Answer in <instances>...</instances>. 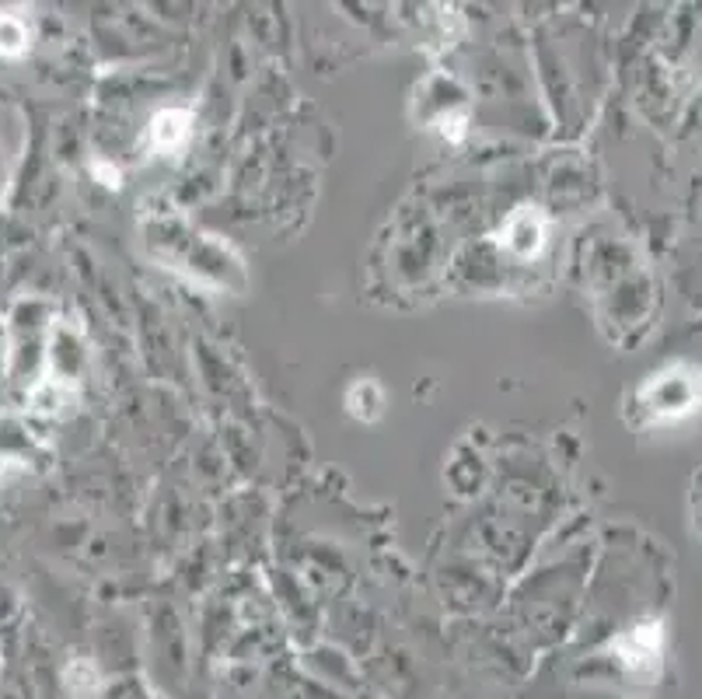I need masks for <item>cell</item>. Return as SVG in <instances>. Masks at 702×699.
I'll list each match as a JSON object with an SVG mask.
<instances>
[{
    "label": "cell",
    "instance_id": "cell-1",
    "mask_svg": "<svg viewBox=\"0 0 702 699\" xmlns=\"http://www.w3.org/2000/svg\"><path fill=\"white\" fill-rule=\"evenodd\" d=\"M643 423H675L702 406V367L675 364L657 371L636 395Z\"/></svg>",
    "mask_w": 702,
    "mask_h": 699
},
{
    "label": "cell",
    "instance_id": "cell-2",
    "mask_svg": "<svg viewBox=\"0 0 702 699\" xmlns=\"http://www.w3.org/2000/svg\"><path fill=\"white\" fill-rule=\"evenodd\" d=\"M549 235V221L538 207H517L500 228V249L517 259H535Z\"/></svg>",
    "mask_w": 702,
    "mask_h": 699
},
{
    "label": "cell",
    "instance_id": "cell-3",
    "mask_svg": "<svg viewBox=\"0 0 702 699\" xmlns=\"http://www.w3.org/2000/svg\"><path fill=\"white\" fill-rule=\"evenodd\" d=\"M661 647H664V630L657 623H640L633 630H626L619 640L612 644L615 658L629 668V672H647L661 661Z\"/></svg>",
    "mask_w": 702,
    "mask_h": 699
},
{
    "label": "cell",
    "instance_id": "cell-4",
    "mask_svg": "<svg viewBox=\"0 0 702 699\" xmlns=\"http://www.w3.org/2000/svg\"><path fill=\"white\" fill-rule=\"evenodd\" d=\"M193 137V112L189 109H165L151 119V147L158 154H175Z\"/></svg>",
    "mask_w": 702,
    "mask_h": 699
},
{
    "label": "cell",
    "instance_id": "cell-5",
    "mask_svg": "<svg viewBox=\"0 0 702 699\" xmlns=\"http://www.w3.org/2000/svg\"><path fill=\"white\" fill-rule=\"evenodd\" d=\"M346 406L357 420H378L381 406H385V395H381V385L374 378H360L357 385L346 392Z\"/></svg>",
    "mask_w": 702,
    "mask_h": 699
},
{
    "label": "cell",
    "instance_id": "cell-6",
    "mask_svg": "<svg viewBox=\"0 0 702 699\" xmlns=\"http://www.w3.org/2000/svg\"><path fill=\"white\" fill-rule=\"evenodd\" d=\"M28 49V25L18 14L0 11V53L4 56H21Z\"/></svg>",
    "mask_w": 702,
    "mask_h": 699
},
{
    "label": "cell",
    "instance_id": "cell-7",
    "mask_svg": "<svg viewBox=\"0 0 702 699\" xmlns=\"http://www.w3.org/2000/svg\"><path fill=\"white\" fill-rule=\"evenodd\" d=\"M441 133L444 137H451V140H462L465 137V116L458 112V116H444L441 119Z\"/></svg>",
    "mask_w": 702,
    "mask_h": 699
},
{
    "label": "cell",
    "instance_id": "cell-8",
    "mask_svg": "<svg viewBox=\"0 0 702 699\" xmlns=\"http://www.w3.org/2000/svg\"><path fill=\"white\" fill-rule=\"evenodd\" d=\"M95 172L102 175V186H112V189L119 186V172H116V168H109V165H102V161H98Z\"/></svg>",
    "mask_w": 702,
    "mask_h": 699
}]
</instances>
